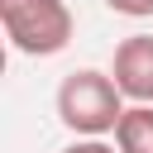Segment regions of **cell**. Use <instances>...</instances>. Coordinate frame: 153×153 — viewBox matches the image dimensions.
<instances>
[{
    "label": "cell",
    "mask_w": 153,
    "mask_h": 153,
    "mask_svg": "<svg viewBox=\"0 0 153 153\" xmlns=\"http://www.w3.org/2000/svg\"><path fill=\"white\" fill-rule=\"evenodd\" d=\"M124 96L115 86L110 72H96V67H76L62 76L57 86V120L76 134V139H105L120 129L124 120Z\"/></svg>",
    "instance_id": "obj_1"
},
{
    "label": "cell",
    "mask_w": 153,
    "mask_h": 153,
    "mask_svg": "<svg viewBox=\"0 0 153 153\" xmlns=\"http://www.w3.org/2000/svg\"><path fill=\"white\" fill-rule=\"evenodd\" d=\"M0 24L10 48L24 57H53L76 33L67 0H0Z\"/></svg>",
    "instance_id": "obj_2"
},
{
    "label": "cell",
    "mask_w": 153,
    "mask_h": 153,
    "mask_svg": "<svg viewBox=\"0 0 153 153\" xmlns=\"http://www.w3.org/2000/svg\"><path fill=\"white\" fill-rule=\"evenodd\" d=\"M110 76H115V86H120L124 100L153 105V33H129V38H120L115 62H110Z\"/></svg>",
    "instance_id": "obj_3"
},
{
    "label": "cell",
    "mask_w": 153,
    "mask_h": 153,
    "mask_svg": "<svg viewBox=\"0 0 153 153\" xmlns=\"http://www.w3.org/2000/svg\"><path fill=\"white\" fill-rule=\"evenodd\" d=\"M120 153H153V105H129L115 129Z\"/></svg>",
    "instance_id": "obj_4"
},
{
    "label": "cell",
    "mask_w": 153,
    "mask_h": 153,
    "mask_svg": "<svg viewBox=\"0 0 153 153\" xmlns=\"http://www.w3.org/2000/svg\"><path fill=\"white\" fill-rule=\"evenodd\" d=\"M105 5L124 19H153V0H105Z\"/></svg>",
    "instance_id": "obj_5"
},
{
    "label": "cell",
    "mask_w": 153,
    "mask_h": 153,
    "mask_svg": "<svg viewBox=\"0 0 153 153\" xmlns=\"http://www.w3.org/2000/svg\"><path fill=\"white\" fill-rule=\"evenodd\" d=\"M62 153H120L115 143H105V139H76L72 148H62Z\"/></svg>",
    "instance_id": "obj_6"
}]
</instances>
